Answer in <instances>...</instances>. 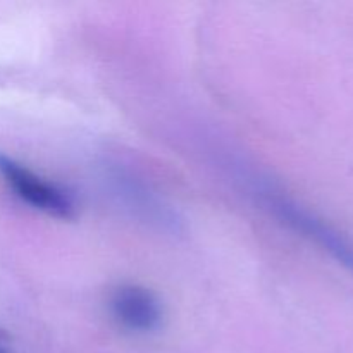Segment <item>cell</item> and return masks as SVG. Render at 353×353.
<instances>
[{"instance_id":"277c9868","label":"cell","mask_w":353,"mask_h":353,"mask_svg":"<svg viewBox=\"0 0 353 353\" xmlns=\"http://www.w3.org/2000/svg\"><path fill=\"white\" fill-rule=\"evenodd\" d=\"M0 353H12L10 352L9 340H7V336L2 333V331H0Z\"/></svg>"},{"instance_id":"7a4b0ae2","label":"cell","mask_w":353,"mask_h":353,"mask_svg":"<svg viewBox=\"0 0 353 353\" xmlns=\"http://www.w3.org/2000/svg\"><path fill=\"white\" fill-rule=\"evenodd\" d=\"M114 321L131 333H152L159 330L164 310L159 296L140 285H121L109 299Z\"/></svg>"},{"instance_id":"6da1fadb","label":"cell","mask_w":353,"mask_h":353,"mask_svg":"<svg viewBox=\"0 0 353 353\" xmlns=\"http://www.w3.org/2000/svg\"><path fill=\"white\" fill-rule=\"evenodd\" d=\"M0 176L14 195L33 209L57 219H72L76 216L71 193L6 154H0Z\"/></svg>"},{"instance_id":"3957f363","label":"cell","mask_w":353,"mask_h":353,"mask_svg":"<svg viewBox=\"0 0 353 353\" xmlns=\"http://www.w3.org/2000/svg\"><path fill=\"white\" fill-rule=\"evenodd\" d=\"M274 210L286 223L292 224L295 230L302 231L305 236L316 241L317 245H321L327 254H331V257L336 259L341 265H345L353 272V245L347 238L341 236L336 230L327 226L326 223L303 210L302 207L292 203L290 200L276 199Z\"/></svg>"}]
</instances>
